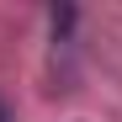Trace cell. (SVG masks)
Masks as SVG:
<instances>
[{
	"label": "cell",
	"mask_w": 122,
	"mask_h": 122,
	"mask_svg": "<svg viewBox=\"0 0 122 122\" xmlns=\"http://www.w3.org/2000/svg\"><path fill=\"white\" fill-rule=\"evenodd\" d=\"M0 122H11V117H5V106H0Z\"/></svg>",
	"instance_id": "6da1fadb"
}]
</instances>
